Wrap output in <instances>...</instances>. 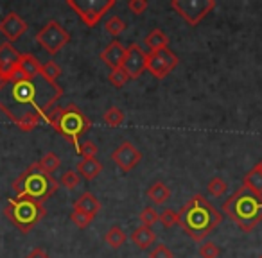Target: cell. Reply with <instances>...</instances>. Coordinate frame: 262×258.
<instances>
[{
    "instance_id": "obj_1",
    "label": "cell",
    "mask_w": 262,
    "mask_h": 258,
    "mask_svg": "<svg viewBox=\"0 0 262 258\" xmlns=\"http://www.w3.org/2000/svg\"><path fill=\"white\" fill-rule=\"evenodd\" d=\"M61 95L63 88L58 83H49L41 76L29 79L15 68L0 86V111L22 131H33L38 122L56 108Z\"/></svg>"
},
{
    "instance_id": "obj_2",
    "label": "cell",
    "mask_w": 262,
    "mask_h": 258,
    "mask_svg": "<svg viewBox=\"0 0 262 258\" xmlns=\"http://www.w3.org/2000/svg\"><path fill=\"white\" fill-rule=\"evenodd\" d=\"M223 222V214L217 212L201 194L192 196L178 212V224L196 242L207 239Z\"/></svg>"
},
{
    "instance_id": "obj_3",
    "label": "cell",
    "mask_w": 262,
    "mask_h": 258,
    "mask_svg": "<svg viewBox=\"0 0 262 258\" xmlns=\"http://www.w3.org/2000/svg\"><path fill=\"white\" fill-rule=\"evenodd\" d=\"M223 212L244 233H250L262 221V196L253 194L246 186H241L232 197L225 201Z\"/></svg>"
},
{
    "instance_id": "obj_4",
    "label": "cell",
    "mask_w": 262,
    "mask_h": 258,
    "mask_svg": "<svg viewBox=\"0 0 262 258\" xmlns=\"http://www.w3.org/2000/svg\"><path fill=\"white\" fill-rule=\"evenodd\" d=\"M11 189L18 199H33L43 203L58 190V181L51 174L41 171L38 163H31L13 181Z\"/></svg>"
},
{
    "instance_id": "obj_5",
    "label": "cell",
    "mask_w": 262,
    "mask_h": 258,
    "mask_svg": "<svg viewBox=\"0 0 262 258\" xmlns=\"http://www.w3.org/2000/svg\"><path fill=\"white\" fill-rule=\"evenodd\" d=\"M56 131L61 136H65L69 142H72L76 146V149L79 147V138L83 133H86L90 129L92 122L76 104H69L65 108H52L47 115L43 116Z\"/></svg>"
},
{
    "instance_id": "obj_6",
    "label": "cell",
    "mask_w": 262,
    "mask_h": 258,
    "mask_svg": "<svg viewBox=\"0 0 262 258\" xmlns=\"http://www.w3.org/2000/svg\"><path fill=\"white\" fill-rule=\"evenodd\" d=\"M6 217L20 233H29L47 215L43 203L33 199H9L4 210Z\"/></svg>"
},
{
    "instance_id": "obj_7",
    "label": "cell",
    "mask_w": 262,
    "mask_h": 258,
    "mask_svg": "<svg viewBox=\"0 0 262 258\" xmlns=\"http://www.w3.org/2000/svg\"><path fill=\"white\" fill-rule=\"evenodd\" d=\"M67 6L79 15L84 26L95 27L102 15L115 6V0H67Z\"/></svg>"
},
{
    "instance_id": "obj_8",
    "label": "cell",
    "mask_w": 262,
    "mask_h": 258,
    "mask_svg": "<svg viewBox=\"0 0 262 258\" xmlns=\"http://www.w3.org/2000/svg\"><path fill=\"white\" fill-rule=\"evenodd\" d=\"M36 41L49 52V54L54 56L70 41V34L59 22L51 20V22H47L40 31H38Z\"/></svg>"
},
{
    "instance_id": "obj_9",
    "label": "cell",
    "mask_w": 262,
    "mask_h": 258,
    "mask_svg": "<svg viewBox=\"0 0 262 258\" xmlns=\"http://www.w3.org/2000/svg\"><path fill=\"white\" fill-rule=\"evenodd\" d=\"M171 8L189 26L196 27L215 8V2L214 0H171Z\"/></svg>"
},
{
    "instance_id": "obj_10",
    "label": "cell",
    "mask_w": 262,
    "mask_h": 258,
    "mask_svg": "<svg viewBox=\"0 0 262 258\" xmlns=\"http://www.w3.org/2000/svg\"><path fill=\"white\" fill-rule=\"evenodd\" d=\"M180 58L171 49H162L157 52H147V72L153 74L157 79H165L172 70L178 66Z\"/></svg>"
},
{
    "instance_id": "obj_11",
    "label": "cell",
    "mask_w": 262,
    "mask_h": 258,
    "mask_svg": "<svg viewBox=\"0 0 262 258\" xmlns=\"http://www.w3.org/2000/svg\"><path fill=\"white\" fill-rule=\"evenodd\" d=\"M147 66V54L140 49V45L131 43L126 47V56L122 61V70L129 76V79H139Z\"/></svg>"
},
{
    "instance_id": "obj_12",
    "label": "cell",
    "mask_w": 262,
    "mask_h": 258,
    "mask_svg": "<svg viewBox=\"0 0 262 258\" xmlns=\"http://www.w3.org/2000/svg\"><path fill=\"white\" fill-rule=\"evenodd\" d=\"M112 160L120 171L129 172L131 169H135L142 160V153L137 149L131 142H122L115 151L112 153Z\"/></svg>"
},
{
    "instance_id": "obj_13",
    "label": "cell",
    "mask_w": 262,
    "mask_h": 258,
    "mask_svg": "<svg viewBox=\"0 0 262 258\" xmlns=\"http://www.w3.org/2000/svg\"><path fill=\"white\" fill-rule=\"evenodd\" d=\"M27 33V24L16 13H8L0 20V34H4L8 41H16Z\"/></svg>"
},
{
    "instance_id": "obj_14",
    "label": "cell",
    "mask_w": 262,
    "mask_h": 258,
    "mask_svg": "<svg viewBox=\"0 0 262 258\" xmlns=\"http://www.w3.org/2000/svg\"><path fill=\"white\" fill-rule=\"evenodd\" d=\"M124 56H126V47L120 43L119 40H113L104 51L101 52V59L110 66L112 70L119 68L122 66V61H124Z\"/></svg>"
},
{
    "instance_id": "obj_15",
    "label": "cell",
    "mask_w": 262,
    "mask_h": 258,
    "mask_svg": "<svg viewBox=\"0 0 262 258\" xmlns=\"http://www.w3.org/2000/svg\"><path fill=\"white\" fill-rule=\"evenodd\" d=\"M20 52H16V49L11 43H2L0 45V70L8 76L13 70L18 66L20 61Z\"/></svg>"
},
{
    "instance_id": "obj_16",
    "label": "cell",
    "mask_w": 262,
    "mask_h": 258,
    "mask_svg": "<svg viewBox=\"0 0 262 258\" xmlns=\"http://www.w3.org/2000/svg\"><path fill=\"white\" fill-rule=\"evenodd\" d=\"M76 171H77V174L83 176L86 181H92V179H95L102 172V165L97 158H83V160L77 163Z\"/></svg>"
},
{
    "instance_id": "obj_17",
    "label": "cell",
    "mask_w": 262,
    "mask_h": 258,
    "mask_svg": "<svg viewBox=\"0 0 262 258\" xmlns=\"http://www.w3.org/2000/svg\"><path fill=\"white\" fill-rule=\"evenodd\" d=\"M16 68H18L26 77H29V79H34V77L41 76V63L38 61L33 54L20 56V61H18V66H16Z\"/></svg>"
},
{
    "instance_id": "obj_18",
    "label": "cell",
    "mask_w": 262,
    "mask_h": 258,
    "mask_svg": "<svg viewBox=\"0 0 262 258\" xmlns=\"http://www.w3.org/2000/svg\"><path fill=\"white\" fill-rule=\"evenodd\" d=\"M131 240H133V244H135L139 249H149L155 244V240H157V235H155L153 229L147 228V226H140V228H137L135 231L131 233Z\"/></svg>"
},
{
    "instance_id": "obj_19",
    "label": "cell",
    "mask_w": 262,
    "mask_h": 258,
    "mask_svg": "<svg viewBox=\"0 0 262 258\" xmlns=\"http://www.w3.org/2000/svg\"><path fill=\"white\" fill-rule=\"evenodd\" d=\"M74 208L76 210H81V212H84V214H88V215H97V212L101 210V203L97 201V197L94 196V194H90V192H84L83 196L79 197V199L74 203Z\"/></svg>"
},
{
    "instance_id": "obj_20",
    "label": "cell",
    "mask_w": 262,
    "mask_h": 258,
    "mask_svg": "<svg viewBox=\"0 0 262 258\" xmlns=\"http://www.w3.org/2000/svg\"><path fill=\"white\" fill-rule=\"evenodd\" d=\"M146 45L149 47L151 52L162 51V49H167L169 45V36L160 29H153L149 34L146 36Z\"/></svg>"
},
{
    "instance_id": "obj_21",
    "label": "cell",
    "mask_w": 262,
    "mask_h": 258,
    "mask_svg": "<svg viewBox=\"0 0 262 258\" xmlns=\"http://www.w3.org/2000/svg\"><path fill=\"white\" fill-rule=\"evenodd\" d=\"M147 197H149L155 204H164V203H167V199L171 197V190H169V186L165 185V183L157 181L155 185L149 186Z\"/></svg>"
},
{
    "instance_id": "obj_22",
    "label": "cell",
    "mask_w": 262,
    "mask_h": 258,
    "mask_svg": "<svg viewBox=\"0 0 262 258\" xmlns=\"http://www.w3.org/2000/svg\"><path fill=\"white\" fill-rule=\"evenodd\" d=\"M243 186L250 189L257 196H262V172H258L257 169H251L250 172H246L243 179Z\"/></svg>"
},
{
    "instance_id": "obj_23",
    "label": "cell",
    "mask_w": 262,
    "mask_h": 258,
    "mask_svg": "<svg viewBox=\"0 0 262 258\" xmlns=\"http://www.w3.org/2000/svg\"><path fill=\"white\" fill-rule=\"evenodd\" d=\"M104 240L112 249H119V247H122L124 242H126V233H124L119 226H112V228L108 229V233L104 235Z\"/></svg>"
},
{
    "instance_id": "obj_24",
    "label": "cell",
    "mask_w": 262,
    "mask_h": 258,
    "mask_svg": "<svg viewBox=\"0 0 262 258\" xmlns=\"http://www.w3.org/2000/svg\"><path fill=\"white\" fill-rule=\"evenodd\" d=\"M36 163L41 171L47 172V174H51V172L58 171L59 165H61V160H59V156L56 153H45L43 156H41V160L36 161Z\"/></svg>"
},
{
    "instance_id": "obj_25",
    "label": "cell",
    "mask_w": 262,
    "mask_h": 258,
    "mask_svg": "<svg viewBox=\"0 0 262 258\" xmlns=\"http://www.w3.org/2000/svg\"><path fill=\"white\" fill-rule=\"evenodd\" d=\"M61 72H63L61 66L56 61H47L45 65H41V77H45L49 83H58Z\"/></svg>"
},
{
    "instance_id": "obj_26",
    "label": "cell",
    "mask_w": 262,
    "mask_h": 258,
    "mask_svg": "<svg viewBox=\"0 0 262 258\" xmlns=\"http://www.w3.org/2000/svg\"><path fill=\"white\" fill-rule=\"evenodd\" d=\"M102 119H104V122L108 124L110 127H119L120 124L124 122L126 115H124L122 109H119L117 106H113V108H108V109H106V113L102 115Z\"/></svg>"
},
{
    "instance_id": "obj_27",
    "label": "cell",
    "mask_w": 262,
    "mask_h": 258,
    "mask_svg": "<svg viewBox=\"0 0 262 258\" xmlns=\"http://www.w3.org/2000/svg\"><path fill=\"white\" fill-rule=\"evenodd\" d=\"M207 190H208V194H210V196L221 197V196H225L226 190H228V183H226L225 179L219 178V176H217V178H212L210 181H208Z\"/></svg>"
},
{
    "instance_id": "obj_28",
    "label": "cell",
    "mask_w": 262,
    "mask_h": 258,
    "mask_svg": "<svg viewBox=\"0 0 262 258\" xmlns=\"http://www.w3.org/2000/svg\"><path fill=\"white\" fill-rule=\"evenodd\" d=\"M70 219H72V222L77 226V228H88V226L94 222V215H88V214H84V212H81V210H76L74 208L72 210V214H70Z\"/></svg>"
},
{
    "instance_id": "obj_29",
    "label": "cell",
    "mask_w": 262,
    "mask_h": 258,
    "mask_svg": "<svg viewBox=\"0 0 262 258\" xmlns=\"http://www.w3.org/2000/svg\"><path fill=\"white\" fill-rule=\"evenodd\" d=\"M104 29L108 31L112 36H119V34H122L124 31H126V22H124L122 18H119V16H112V18L106 22Z\"/></svg>"
},
{
    "instance_id": "obj_30",
    "label": "cell",
    "mask_w": 262,
    "mask_h": 258,
    "mask_svg": "<svg viewBox=\"0 0 262 258\" xmlns=\"http://www.w3.org/2000/svg\"><path fill=\"white\" fill-rule=\"evenodd\" d=\"M139 217H140V222H142V226H147V228H151L155 222L160 221V214H158V212L155 210V208H151V206L144 208V210L140 212Z\"/></svg>"
},
{
    "instance_id": "obj_31",
    "label": "cell",
    "mask_w": 262,
    "mask_h": 258,
    "mask_svg": "<svg viewBox=\"0 0 262 258\" xmlns=\"http://www.w3.org/2000/svg\"><path fill=\"white\" fill-rule=\"evenodd\" d=\"M108 81L113 84L115 88H122L124 84L129 81V76H127L126 72L122 70V66H119V68H115V70H112L110 72V76H108Z\"/></svg>"
},
{
    "instance_id": "obj_32",
    "label": "cell",
    "mask_w": 262,
    "mask_h": 258,
    "mask_svg": "<svg viewBox=\"0 0 262 258\" xmlns=\"http://www.w3.org/2000/svg\"><path fill=\"white\" fill-rule=\"evenodd\" d=\"M79 183H81V176L77 174V171H67L65 174H63V178H61V185L65 186V189H69V190L77 189V186H79Z\"/></svg>"
},
{
    "instance_id": "obj_33",
    "label": "cell",
    "mask_w": 262,
    "mask_h": 258,
    "mask_svg": "<svg viewBox=\"0 0 262 258\" xmlns=\"http://www.w3.org/2000/svg\"><path fill=\"white\" fill-rule=\"evenodd\" d=\"M160 222L165 228H172L174 224H178V212H174L172 208H165L164 212H160Z\"/></svg>"
},
{
    "instance_id": "obj_34",
    "label": "cell",
    "mask_w": 262,
    "mask_h": 258,
    "mask_svg": "<svg viewBox=\"0 0 262 258\" xmlns=\"http://www.w3.org/2000/svg\"><path fill=\"white\" fill-rule=\"evenodd\" d=\"M221 254V249L214 242H203L200 246V256L201 258H217Z\"/></svg>"
},
{
    "instance_id": "obj_35",
    "label": "cell",
    "mask_w": 262,
    "mask_h": 258,
    "mask_svg": "<svg viewBox=\"0 0 262 258\" xmlns=\"http://www.w3.org/2000/svg\"><path fill=\"white\" fill-rule=\"evenodd\" d=\"M77 154H81L83 158H95V154H97V146H95L92 140H84V142L79 144V147H77Z\"/></svg>"
},
{
    "instance_id": "obj_36",
    "label": "cell",
    "mask_w": 262,
    "mask_h": 258,
    "mask_svg": "<svg viewBox=\"0 0 262 258\" xmlns=\"http://www.w3.org/2000/svg\"><path fill=\"white\" fill-rule=\"evenodd\" d=\"M127 9H129L133 15H142L147 9V2L146 0H129V2H127Z\"/></svg>"
},
{
    "instance_id": "obj_37",
    "label": "cell",
    "mask_w": 262,
    "mask_h": 258,
    "mask_svg": "<svg viewBox=\"0 0 262 258\" xmlns=\"http://www.w3.org/2000/svg\"><path fill=\"white\" fill-rule=\"evenodd\" d=\"M149 258H174V256H172L171 249H169L167 246H164V244H158V246L149 253Z\"/></svg>"
},
{
    "instance_id": "obj_38",
    "label": "cell",
    "mask_w": 262,
    "mask_h": 258,
    "mask_svg": "<svg viewBox=\"0 0 262 258\" xmlns=\"http://www.w3.org/2000/svg\"><path fill=\"white\" fill-rule=\"evenodd\" d=\"M26 258H51V256H49V254L45 253V251L41 249V247H36V249L31 251V253L27 254Z\"/></svg>"
},
{
    "instance_id": "obj_39",
    "label": "cell",
    "mask_w": 262,
    "mask_h": 258,
    "mask_svg": "<svg viewBox=\"0 0 262 258\" xmlns=\"http://www.w3.org/2000/svg\"><path fill=\"white\" fill-rule=\"evenodd\" d=\"M8 79V76H6L4 72H2V70H0V86H2V84H4V81Z\"/></svg>"
},
{
    "instance_id": "obj_40",
    "label": "cell",
    "mask_w": 262,
    "mask_h": 258,
    "mask_svg": "<svg viewBox=\"0 0 262 258\" xmlns=\"http://www.w3.org/2000/svg\"><path fill=\"white\" fill-rule=\"evenodd\" d=\"M253 169H257V171H258V172H262V160H260V161H258V163H257V165H255V167H253Z\"/></svg>"
},
{
    "instance_id": "obj_41",
    "label": "cell",
    "mask_w": 262,
    "mask_h": 258,
    "mask_svg": "<svg viewBox=\"0 0 262 258\" xmlns=\"http://www.w3.org/2000/svg\"><path fill=\"white\" fill-rule=\"evenodd\" d=\"M258 258H262V254H260V256H258Z\"/></svg>"
}]
</instances>
